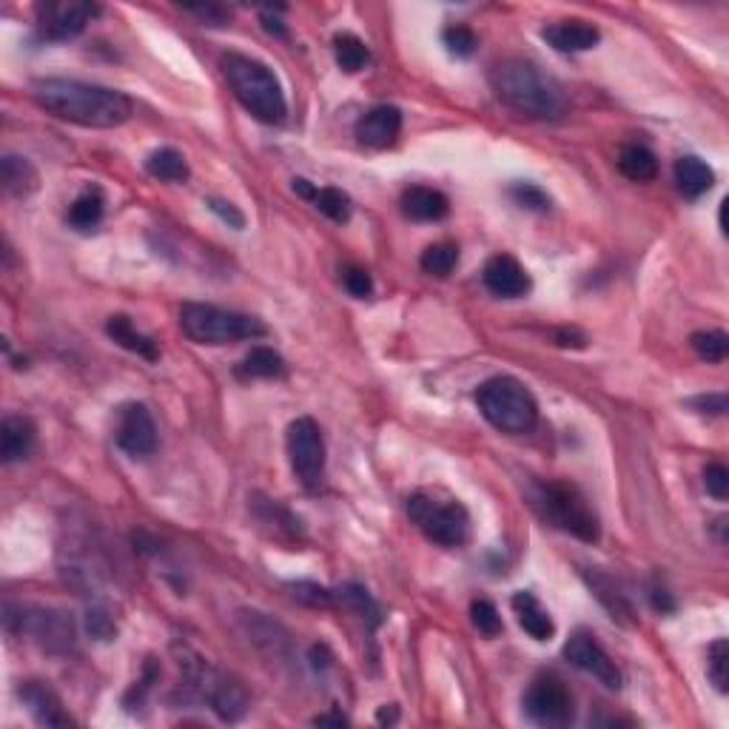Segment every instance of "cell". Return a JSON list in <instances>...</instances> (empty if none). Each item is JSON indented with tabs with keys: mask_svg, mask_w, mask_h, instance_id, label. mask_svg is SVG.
<instances>
[{
	"mask_svg": "<svg viewBox=\"0 0 729 729\" xmlns=\"http://www.w3.org/2000/svg\"><path fill=\"white\" fill-rule=\"evenodd\" d=\"M32 97L43 112L83 129H117L134 112V103L123 92L69 77H40L32 83Z\"/></svg>",
	"mask_w": 729,
	"mask_h": 729,
	"instance_id": "cell-1",
	"label": "cell"
},
{
	"mask_svg": "<svg viewBox=\"0 0 729 729\" xmlns=\"http://www.w3.org/2000/svg\"><path fill=\"white\" fill-rule=\"evenodd\" d=\"M490 89L522 117L559 120L567 114V94L553 75L524 57H507L490 69Z\"/></svg>",
	"mask_w": 729,
	"mask_h": 729,
	"instance_id": "cell-2",
	"label": "cell"
},
{
	"mask_svg": "<svg viewBox=\"0 0 729 729\" xmlns=\"http://www.w3.org/2000/svg\"><path fill=\"white\" fill-rule=\"evenodd\" d=\"M223 75L231 86L234 97L243 103L245 112H251L260 123L268 126H280L288 114V103H285V92H282L277 75L254 57L240 55V52H228L220 60Z\"/></svg>",
	"mask_w": 729,
	"mask_h": 729,
	"instance_id": "cell-3",
	"label": "cell"
},
{
	"mask_svg": "<svg viewBox=\"0 0 729 729\" xmlns=\"http://www.w3.org/2000/svg\"><path fill=\"white\" fill-rule=\"evenodd\" d=\"M476 405L487 422L502 433L522 436L539 425V405L530 388L513 376H493L479 385Z\"/></svg>",
	"mask_w": 729,
	"mask_h": 729,
	"instance_id": "cell-4",
	"label": "cell"
},
{
	"mask_svg": "<svg viewBox=\"0 0 729 729\" xmlns=\"http://www.w3.org/2000/svg\"><path fill=\"white\" fill-rule=\"evenodd\" d=\"M180 331L197 345H234L268 334V328L257 317L203 302H186L180 308Z\"/></svg>",
	"mask_w": 729,
	"mask_h": 729,
	"instance_id": "cell-5",
	"label": "cell"
},
{
	"mask_svg": "<svg viewBox=\"0 0 729 729\" xmlns=\"http://www.w3.org/2000/svg\"><path fill=\"white\" fill-rule=\"evenodd\" d=\"M530 499H533V507L544 522L576 536L581 542H599V516H596L593 507L587 505L579 487L567 485V482H544L533 490Z\"/></svg>",
	"mask_w": 729,
	"mask_h": 729,
	"instance_id": "cell-6",
	"label": "cell"
},
{
	"mask_svg": "<svg viewBox=\"0 0 729 729\" xmlns=\"http://www.w3.org/2000/svg\"><path fill=\"white\" fill-rule=\"evenodd\" d=\"M411 522L439 547H462L470 536V516L462 502H439L428 493H413L408 499Z\"/></svg>",
	"mask_w": 729,
	"mask_h": 729,
	"instance_id": "cell-7",
	"label": "cell"
},
{
	"mask_svg": "<svg viewBox=\"0 0 729 729\" xmlns=\"http://www.w3.org/2000/svg\"><path fill=\"white\" fill-rule=\"evenodd\" d=\"M288 462L305 490H319L325 479V439L311 416H300L288 425L285 436Z\"/></svg>",
	"mask_w": 729,
	"mask_h": 729,
	"instance_id": "cell-8",
	"label": "cell"
},
{
	"mask_svg": "<svg viewBox=\"0 0 729 729\" xmlns=\"http://www.w3.org/2000/svg\"><path fill=\"white\" fill-rule=\"evenodd\" d=\"M522 707L539 727H567L576 715L573 695L556 675H539L524 692Z\"/></svg>",
	"mask_w": 729,
	"mask_h": 729,
	"instance_id": "cell-9",
	"label": "cell"
},
{
	"mask_svg": "<svg viewBox=\"0 0 729 729\" xmlns=\"http://www.w3.org/2000/svg\"><path fill=\"white\" fill-rule=\"evenodd\" d=\"M9 618H18L20 636H29L49 653H72L75 650L77 630L69 613L29 610L26 607V610H20V616H12V610H9Z\"/></svg>",
	"mask_w": 729,
	"mask_h": 729,
	"instance_id": "cell-10",
	"label": "cell"
},
{
	"mask_svg": "<svg viewBox=\"0 0 729 729\" xmlns=\"http://www.w3.org/2000/svg\"><path fill=\"white\" fill-rule=\"evenodd\" d=\"M38 32L43 40H72L77 38L103 9L86 0H49L40 3Z\"/></svg>",
	"mask_w": 729,
	"mask_h": 729,
	"instance_id": "cell-11",
	"label": "cell"
},
{
	"mask_svg": "<svg viewBox=\"0 0 729 729\" xmlns=\"http://www.w3.org/2000/svg\"><path fill=\"white\" fill-rule=\"evenodd\" d=\"M564 658H567L576 670H581V673L593 675V678H596L599 684H604L607 690H621V670H618L616 661L604 653V647H601L599 641L590 636V633L579 630L576 636L570 638V641L564 644Z\"/></svg>",
	"mask_w": 729,
	"mask_h": 729,
	"instance_id": "cell-12",
	"label": "cell"
},
{
	"mask_svg": "<svg viewBox=\"0 0 729 729\" xmlns=\"http://www.w3.org/2000/svg\"><path fill=\"white\" fill-rule=\"evenodd\" d=\"M114 439L117 448L129 453L134 459H146L157 450V428L146 405L140 402H129L120 408L117 416V428H114Z\"/></svg>",
	"mask_w": 729,
	"mask_h": 729,
	"instance_id": "cell-13",
	"label": "cell"
},
{
	"mask_svg": "<svg viewBox=\"0 0 729 729\" xmlns=\"http://www.w3.org/2000/svg\"><path fill=\"white\" fill-rule=\"evenodd\" d=\"M402 131V112L396 106H374L356 120V140L365 149H388Z\"/></svg>",
	"mask_w": 729,
	"mask_h": 729,
	"instance_id": "cell-14",
	"label": "cell"
},
{
	"mask_svg": "<svg viewBox=\"0 0 729 729\" xmlns=\"http://www.w3.org/2000/svg\"><path fill=\"white\" fill-rule=\"evenodd\" d=\"M482 280H485L490 294L505 297V300H519V297H524V294L530 291V277H527V271H524L522 265H519V260H513L510 254H499V257L487 260Z\"/></svg>",
	"mask_w": 729,
	"mask_h": 729,
	"instance_id": "cell-15",
	"label": "cell"
},
{
	"mask_svg": "<svg viewBox=\"0 0 729 729\" xmlns=\"http://www.w3.org/2000/svg\"><path fill=\"white\" fill-rule=\"evenodd\" d=\"M20 698H23V704L29 707L32 718L38 721L40 727H72V724H75V721L69 718V712L63 710L57 692L49 690V687L40 684V681H26V684L20 687Z\"/></svg>",
	"mask_w": 729,
	"mask_h": 729,
	"instance_id": "cell-16",
	"label": "cell"
},
{
	"mask_svg": "<svg viewBox=\"0 0 729 729\" xmlns=\"http://www.w3.org/2000/svg\"><path fill=\"white\" fill-rule=\"evenodd\" d=\"M542 38L556 52H590L599 46L601 32L593 23H584V20H561V23L544 26Z\"/></svg>",
	"mask_w": 729,
	"mask_h": 729,
	"instance_id": "cell-17",
	"label": "cell"
},
{
	"mask_svg": "<svg viewBox=\"0 0 729 729\" xmlns=\"http://www.w3.org/2000/svg\"><path fill=\"white\" fill-rule=\"evenodd\" d=\"M402 214L413 223H439L450 214L448 197L442 191L428 186H411L402 191Z\"/></svg>",
	"mask_w": 729,
	"mask_h": 729,
	"instance_id": "cell-18",
	"label": "cell"
},
{
	"mask_svg": "<svg viewBox=\"0 0 729 729\" xmlns=\"http://www.w3.org/2000/svg\"><path fill=\"white\" fill-rule=\"evenodd\" d=\"M510 604H513V613L519 618V627L533 641H550V638L556 636L553 618H550V613L542 607V601L536 599L530 590H519Z\"/></svg>",
	"mask_w": 729,
	"mask_h": 729,
	"instance_id": "cell-19",
	"label": "cell"
},
{
	"mask_svg": "<svg viewBox=\"0 0 729 729\" xmlns=\"http://www.w3.org/2000/svg\"><path fill=\"white\" fill-rule=\"evenodd\" d=\"M38 430L26 416H6L0 425V456L6 465L26 459L35 450Z\"/></svg>",
	"mask_w": 729,
	"mask_h": 729,
	"instance_id": "cell-20",
	"label": "cell"
},
{
	"mask_svg": "<svg viewBox=\"0 0 729 729\" xmlns=\"http://www.w3.org/2000/svg\"><path fill=\"white\" fill-rule=\"evenodd\" d=\"M0 183H3V191L9 197H29V194L38 191L40 177L26 157L3 154V160H0Z\"/></svg>",
	"mask_w": 729,
	"mask_h": 729,
	"instance_id": "cell-21",
	"label": "cell"
},
{
	"mask_svg": "<svg viewBox=\"0 0 729 729\" xmlns=\"http://www.w3.org/2000/svg\"><path fill=\"white\" fill-rule=\"evenodd\" d=\"M106 334L120 345V348H126L131 354L143 356V359H149V362H157L160 359V348H157V342L146 334H140L137 328H134V322L129 317H123V314H117V317H109L106 322Z\"/></svg>",
	"mask_w": 729,
	"mask_h": 729,
	"instance_id": "cell-22",
	"label": "cell"
},
{
	"mask_svg": "<svg viewBox=\"0 0 729 729\" xmlns=\"http://www.w3.org/2000/svg\"><path fill=\"white\" fill-rule=\"evenodd\" d=\"M675 183H678V191L690 200H698L701 194H707L715 183V174L712 169L701 160V157H681L675 163Z\"/></svg>",
	"mask_w": 729,
	"mask_h": 729,
	"instance_id": "cell-23",
	"label": "cell"
},
{
	"mask_svg": "<svg viewBox=\"0 0 729 729\" xmlns=\"http://www.w3.org/2000/svg\"><path fill=\"white\" fill-rule=\"evenodd\" d=\"M106 214V197L97 186H86L69 206V225L77 231H92Z\"/></svg>",
	"mask_w": 729,
	"mask_h": 729,
	"instance_id": "cell-24",
	"label": "cell"
},
{
	"mask_svg": "<svg viewBox=\"0 0 729 729\" xmlns=\"http://www.w3.org/2000/svg\"><path fill=\"white\" fill-rule=\"evenodd\" d=\"M618 171L627 180H633V183H650L658 174V160H655V154L647 146L630 143L618 154Z\"/></svg>",
	"mask_w": 729,
	"mask_h": 729,
	"instance_id": "cell-25",
	"label": "cell"
},
{
	"mask_svg": "<svg viewBox=\"0 0 729 729\" xmlns=\"http://www.w3.org/2000/svg\"><path fill=\"white\" fill-rule=\"evenodd\" d=\"M146 171L154 180H163V183H186L188 174H191L186 157L177 149L151 151L149 160H146Z\"/></svg>",
	"mask_w": 729,
	"mask_h": 729,
	"instance_id": "cell-26",
	"label": "cell"
},
{
	"mask_svg": "<svg viewBox=\"0 0 729 729\" xmlns=\"http://www.w3.org/2000/svg\"><path fill=\"white\" fill-rule=\"evenodd\" d=\"M590 581V590L596 593V599L613 613V618H621V621H633V607H630V599H627V593H621V587H618L616 581L607 579V576H601V573H593V576H587Z\"/></svg>",
	"mask_w": 729,
	"mask_h": 729,
	"instance_id": "cell-27",
	"label": "cell"
},
{
	"mask_svg": "<svg viewBox=\"0 0 729 729\" xmlns=\"http://www.w3.org/2000/svg\"><path fill=\"white\" fill-rule=\"evenodd\" d=\"M334 55H337V66L348 75L362 72L368 63H371V49L365 46V40H359L356 35H337L334 38Z\"/></svg>",
	"mask_w": 729,
	"mask_h": 729,
	"instance_id": "cell-28",
	"label": "cell"
},
{
	"mask_svg": "<svg viewBox=\"0 0 729 729\" xmlns=\"http://www.w3.org/2000/svg\"><path fill=\"white\" fill-rule=\"evenodd\" d=\"M240 374L248 379H277L285 374V359L274 348H251L240 365Z\"/></svg>",
	"mask_w": 729,
	"mask_h": 729,
	"instance_id": "cell-29",
	"label": "cell"
},
{
	"mask_svg": "<svg viewBox=\"0 0 729 729\" xmlns=\"http://www.w3.org/2000/svg\"><path fill=\"white\" fill-rule=\"evenodd\" d=\"M422 271L430 274V277H439V280H445L453 274V268L459 265V248L453 243H436V245H428L425 251H422Z\"/></svg>",
	"mask_w": 729,
	"mask_h": 729,
	"instance_id": "cell-30",
	"label": "cell"
},
{
	"mask_svg": "<svg viewBox=\"0 0 729 729\" xmlns=\"http://www.w3.org/2000/svg\"><path fill=\"white\" fill-rule=\"evenodd\" d=\"M337 599L345 604V607H351L356 616H362L368 624H371V630H374L376 624L382 621V613H379V607H376V601L371 599V593L362 587V584H345L342 590L337 593Z\"/></svg>",
	"mask_w": 729,
	"mask_h": 729,
	"instance_id": "cell-31",
	"label": "cell"
},
{
	"mask_svg": "<svg viewBox=\"0 0 729 729\" xmlns=\"http://www.w3.org/2000/svg\"><path fill=\"white\" fill-rule=\"evenodd\" d=\"M314 206L334 223H348L351 220V197L339 188L328 186V188H317L314 194Z\"/></svg>",
	"mask_w": 729,
	"mask_h": 729,
	"instance_id": "cell-32",
	"label": "cell"
},
{
	"mask_svg": "<svg viewBox=\"0 0 729 729\" xmlns=\"http://www.w3.org/2000/svg\"><path fill=\"white\" fill-rule=\"evenodd\" d=\"M692 348L704 362H724L729 354V337L724 331H698L692 334Z\"/></svg>",
	"mask_w": 729,
	"mask_h": 729,
	"instance_id": "cell-33",
	"label": "cell"
},
{
	"mask_svg": "<svg viewBox=\"0 0 729 729\" xmlns=\"http://www.w3.org/2000/svg\"><path fill=\"white\" fill-rule=\"evenodd\" d=\"M470 621H473V627L487 638H496L502 630H505V624H502V616H499L496 604L487 599H476L470 604Z\"/></svg>",
	"mask_w": 729,
	"mask_h": 729,
	"instance_id": "cell-34",
	"label": "cell"
},
{
	"mask_svg": "<svg viewBox=\"0 0 729 729\" xmlns=\"http://www.w3.org/2000/svg\"><path fill=\"white\" fill-rule=\"evenodd\" d=\"M727 667H729V644L727 638H718V641L710 647V655H707V675H710V681L715 684V690L718 692L729 690Z\"/></svg>",
	"mask_w": 729,
	"mask_h": 729,
	"instance_id": "cell-35",
	"label": "cell"
},
{
	"mask_svg": "<svg viewBox=\"0 0 729 729\" xmlns=\"http://www.w3.org/2000/svg\"><path fill=\"white\" fill-rule=\"evenodd\" d=\"M442 40H445L450 55L456 57H470L476 52V46H479V40L473 35V29H470V26H462V23H450L448 29L442 32Z\"/></svg>",
	"mask_w": 729,
	"mask_h": 729,
	"instance_id": "cell-36",
	"label": "cell"
},
{
	"mask_svg": "<svg viewBox=\"0 0 729 729\" xmlns=\"http://www.w3.org/2000/svg\"><path fill=\"white\" fill-rule=\"evenodd\" d=\"M291 596L305 604V607H331L334 599H337V593H331L328 587H322V584H314V581H294L291 587Z\"/></svg>",
	"mask_w": 729,
	"mask_h": 729,
	"instance_id": "cell-37",
	"label": "cell"
},
{
	"mask_svg": "<svg viewBox=\"0 0 729 729\" xmlns=\"http://www.w3.org/2000/svg\"><path fill=\"white\" fill-rule=\"evenodd\" d=\"M510 197L522 208H530V211H547L550 208V197L539 186H533V183H513Z\"/></svg>",
	"mask_w": 729,
	"mask_h": 729,
	"instance_id": "cell-38",
	"label": "cell"
},
{
	"mask_svg": "<svg viewBox=\"0 0 729 729\" xmlns=\"http://www.w3.org/2000/svg\"><path fill=\"white\" fill-rule=\"evenodd\" d=\"M704 485L715 502H727L729 496V470L721 462H712L710 468L704 470Z\"/></svg>",
	"mask_w": 729,
	"mask_h": 729,
	"instance_id": "cell-39",
	"label": "cell"
},
{
	"mask_svg": "<svg viewBox=\"0 0 729 729\" xmlns=\"http://www.w3.org/2000/svg\"><path fill=\"white\" fill-rule=\"evenodd\" d=\"M86 630H89V636L97 638V641H109V638H114V633H117L114 618L109 616L103 607H89V613H86Z\"/></svg>",
	"mask_w": 729,
	"mask_h": 729,
	"instance_id": "cell-40",
	"label": "cell"
},
{
	"mask_svg": "<svg viewBox=\"0 0 729 729\" xmlns=\"http://www.w3.org/2000/svg\"><path fill=\"white\" fill-rule=\"evenodd\" d=\"M342 282H345L348 294L356 297V300H365V297H371V291H374V280H371V274H368L365 268H345Z\"/></svg>",
	"mask_w": 729,
	"mask_h": 729,
	"instance_id": "cell-41",
	"label": "cell"
},
{
	"mask_svg": "<svg viewBox=\"0 0 729 729\" xmlns=\"http://www.w3.org/2000/svg\"><path fill=\"white\" fill-rule=\"evenodd\" d=\"M183 12H188V15H197V18L203 20L206 26H225L228 20H231V15H228V9L225 6H220V3H200V6H183Z\"/></svg>",
	"mask_w": 729,
	"mask_h": 729,
	"instance_id": "cell-42",
	"label": "cell"
},
{
	"mask_svg": "<svg viewBox=\"0 0 729 729\" xmlns=\"http://www.w3.org/2000/svg\"><path fill=\"white\" fill-rule=\"evenodd\" d=\"M690 405L695 411L712 413V416H724L727 413V393H704V396H695L690 399Z\"/></svg>",
	"mask_w": 729,
	"mask_h": 729,
	"instance_id": "cell-43",
	"label": "cell"
},
{
	"mask_svg": "<svg viewBox=\"0 0 729 729\" xmlns=\"http://www.w3.org/2000/svg\"><path fill=\"white\" fill-rule=\"evenodd\" d=\"M208 208L223 220V223H228L231 228H245V217H243V211L237 206H231V203H225V200H208Z\"/></svg>",
	"mask_w": 729,
	"mask_h": 729,
	"instance_id": "cell-44",
	"label": "cell"
},
{
	"mask_svg": "<svg viewBox=\"0 0 729 729\" xmlns=\"http://www.w3.org/2000/svg\"><path fill=\"white\" fill-rule=\"evenodd\" d=\"M653 607H655V610H661V613H673V610H675L673 596H670L667 590L655 587V590H653Z\"/></svg>",
	"mask_w": 729,
	"mask_h": 729,
	"instance_id": "cell-45",
	"label": "cell"
},
{
	"mask_svg": "<svg viewBox=\"0 0 729 729\" xmlns=\"http://www.w3.org/2000/svg\"><path fill=\"white\" fill-rule=\"evenodd\" d=\"M317 727H348V718L342 712H325V715H317L314 718Z\"/></svg>",
	"mask_w": 729,
	"mask_h": 729,
	"instance_id": "cell-46",
	"label": "cell"
},
{
	"mask_svg": "<svg viewBox=\"0 0 729 729\" xmlns=\"http://www.w3.org/2000/svg\"><path fill=\"white\" fill-rule=\"evenodd\" d=\"M262 26H265V32H271V35H277V38H285V35H288L280 20L271 18V12H262Z\"/></svg>",
	"mask_w": 729,
	"mask_h": 729,
	"instance_id": "cell-47",
	"label": "cell"
},
{
	"mask_svg": "<svg viewBox=\"0 0 729 729\" xmlns=\"http://www.w3.org/2000/svg\"><path fill=\"white\" fill-rule=\"evenodd\" d=\"M294 191H297V194H302V197H308V200H314V194H317V188L311 186L308 180H302V177H297V180H294Z\"/></svg>",
	"mask_w": 729,
	"mask_h": 729,
	"instance_id": "cell-48",
	"label": "cell"
},
{
	"mask_svg": "<svg viewBox=\"0 0 729 729\" xmlns=\"http://www.w3.org/2000/svg\"><path fill=\"white\" fill-rule=\"evenodd\" d=\"M376 721H379V724H396V721H399V710H396V707H382L379 715H376Z\"/></svg>",
	"mask_w": 729,
	"mask_h": 729,
	"instance_id": "cell-49",
	"label": "cell"
}]
</instances>
